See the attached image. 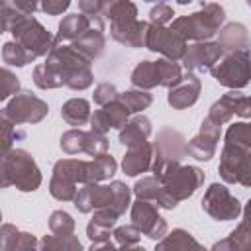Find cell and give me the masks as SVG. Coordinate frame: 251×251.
<instances>
[{"instance_id": "6da1fadb", "label": "cell", "mask_w": 251, "mask_h": 251, "mask_svg": "<svg viewBox=\"0 0 251 251\" xmlns=\"http://www.w3.org/2000/svg\"><path fill=\"white\" fill-rule=\"evenodd\" d=\"M145 2H161V0H145Z\"/></svg>"}, {"instance_id": "7a4b0ae2", "label": "cell", "mask_w": 251, "mask_h": 251, "mask_svg": "<svg viewBox=\"0 0 251 251\" xmlns=\"http://www.w3.org/2000/svg\"><path fill=\"white\" fill-rule=\"evenodd\" d=\"M249 4H251V0H249Z\"/></svg>"}]
</instances>
